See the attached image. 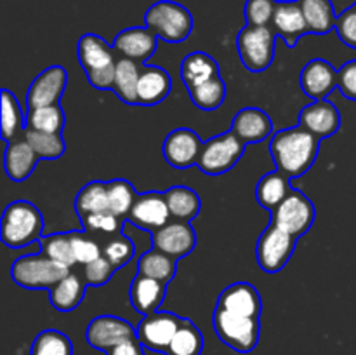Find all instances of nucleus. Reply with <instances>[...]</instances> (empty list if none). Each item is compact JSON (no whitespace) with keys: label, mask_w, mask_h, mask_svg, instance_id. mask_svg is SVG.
<instances>
[{"label":"nucleus","mask_w":356,"mask_h":355,"mask_svg":"<svg viewBox=\"0 0 356 355\" xmlns=\"http://www.w3.org/2000/svg\"><path fill=\"white\" fill-rule=\"evenodd\" d=\"M320 138L305 127H287L275 132L270 141V152L278 171L291 180L302 176L312 169L318 157Z\"/></svg>","instance_id":"f257e3e1"},{"label":"nucleus","mask_w":356,"mask_h":355,"mask_svg":"<svg viewBox=\"0 0 356 355\" xmlns=\"http://www.w3.org/2000/svg\"><path fill=\"white\" fill-rule=\"evenodd\" d=\"M0 237L10 249H23L44 237V216L31 202H10L3 211Z\"/></svg>","instance_id":"f03ea898"},{"label":"nucleus","mask_w":356,"mask_h":355,"mask_svg":"<svg viewBox=\"0 0 356 355\" xmlns=\"http://www.w3.org/2000/svg\"><path fill=\"white\" fill-rule=\"evenodd\" d=\"M76 54H79L80 66L86 72L90 86L101 90L113 87L115 70H117L118 61L115 59L113 45L108 44L99 35L86 33L80 37Z\"/></svg>","instance_id":"7ed1b4c3"},{"label":"nucleus","mask_w":356,"mask_h":355,"mask_svg":"<svg viewBox=\"0 0 356 355\" xmlns=\"http://www.w3.org/2000/svg\"><path fill=\"white\" fill-rule=\"evenodd\" d=\"M145 24L162 40L179 44L190 37L193 30V16L183 3L159 0L146 10Z\"/></svg>","instance_id":"20e7f679"},{"label":"nucleus","mask_w":356,"mask_h":355,"mask_svg":"<svg viewBox=\"0 0 356 355\" xmlns=\"http://www.w3.org/2000/svg\"><path fill=\"white\" fill-rule=\"evenodd\" d=\"M68 274V267L51 260L44 253L26 254L17 258L10 265V278L19 287L31 289V291H40V289L49 291Z\"/></svg>","instance_id":"39448f33"},{"label":"nucleus","mask_w":356,"mask_h":355,"mask_svg":"<svg viewBox=\"0 0 356 355\" xmlns=\"http://www.w3.org/2000/svg\"><path fill=\"white\" fill-rule=\"evenodd\" d=\"M212 322L219 340L238 354H250L259 343V317H245L216 308Z\"/></svg>","instance_id":"423d86ee"},{"label":"nucleus","mask_w":356,"mask_h":355,"mask_svg":"<svg viewBox=\"0 0 356 355\" xmlns=\"http://www.w3.org/2000/svg\"><path fill=\"white\" fill-rule=\"evenodd\" d=\"M275 30L270 26L242 28L236 38L240 59L249 72L259 73L271 66L275 58Z\"/></svg>","instance_id":"0eeeda50"},{"label":"nucleus","mask_w":356,"mask_h":355,"mask_svg":"<svg viewBox=\"0 0 356 355\" xmlns=\"http://www.w3.org/2000/svg\"><path fill=\"white\" fill-rule=\"evenodd\" d=\"M243 150L245 145L232 131L222 132L204 143L197 166L202 173L219 176L235 167V164L242 159Z\"/></svg>","instance_id":"6e6552de"},{"label":"nucleus","mask_w":356,"mask_h":355,"mask_svg":"<svg viewBox=\"0 0 356 355\" xmlns=\"http://www.w3.org/2000/svg\"><path fill=\"white\" fill-rule=\"evenodd\" d=\"M296 242H298L296 237H292L275 223H270V226L261 233L256 246V258L261 270L268 274L280 271L294 254Z\"/></svg>","instance_id":"1a4fd4ad"},{"label":"nucleus","mask_w":356,"mask_h":355,"mask_svg":"<svg viewBox=\"0 0 356 355\" xmlns=\"http://www.w3.org/2000/svg\"><path fill=\"white\" fill-rule=\"evenodd\" d=\"M315 205L313 202L298 188H292L291 194L285 197V200L278 205L275 211H271V223L280 226L292 237L299 239L312 228L315 221Z\"/></svg>","instance_id":"9d476101"},{"label":"nucleus","mask_w":356,"mask_h":355,"mask_svg":"<svg viewBox=\"0 0 356 355\" xmlns=\"http://www.w3.org/2000/svg\"><path fill=\"white\" fill-rule=\"evenodd\" d=\"M183 320V317L172 312H155L145 315L139 326L136 327L138 340L148 350L165 354Z\"/></svg>","instance_id":"9b49d317"},{"label":"nucleus","mask_w":356,"mask_h":355,"mask_svg":"<svg viewBox=\"0 0 356 355\" xmlns=\"http://www.w3.org/2000/svg\"><path fill=\"white\" fill-rule=\"evenodd\" d=\"M86 338L87 343L92 348L108 352L124 341L136 340L138 333H136L134 326L125 319L115 315H99L90 320L86 331Z\"/></svg>","instance_id":"f8f14e48"},{"label":"nucleus","mask_w":356,"mask_h":355,"mask_svg":"<svg viewBox=\"0 0 356 355\" xmlns=\"http://www.w3.org/2000/svg\"><path fill=\"white\" fill-rule=\"evenodd\" d=\"M202 146L204 143L193 129L179 127L169 132V136L163 139L162 153L170 167L188 169L191 166H197Z\"/></svg>","instance_id":"ddd939ff"},{"label":"nucleus","mask_w":356,"mask_h":355,"mask_svg":"<svg viewBox=\"0 0 356 355\" xmlns=\"http://www.w3.org/2000/svg\"><path fill=\"white\" fill-rule=\"evenodd\" d=\"M66 82H68V73L59 65L49 66L44 72L38 73L31 86L28 87V110L59 104V100L66 89Z\"/></svg>","instance_id":"4468645a"},{"label":"nucleus","mask_w":356,"mask_h":355,"mask_svg":"<svg viewBox=\"0 0 356 355\" xmlns=\"http://www.w3.org/2000/svg\"><path fill=\"white\" fill-rule=\"evenodd\" d=\"M152 242L155 249L179 260L197 247V233L190 223L176 219L152 232Z\"/></svg>","instance_id":"2eb2a0df"},{"label":"nucleus","mask_w":356,"mask_h":355,"mask_svg":"<svg viewBox=\"0 0 356 355\" xmlns=\"http://www.w3.org/2000/svg\"><path fill=\"white\" fill-rule=\"evenodd\" d=\"M170 218L172 216H170L163 191H146L139 195L127 216L129 223L138 228L149 230V232L165 226Z\"/></svg>","instance_id":"dca6fc26"},{"label":"nucleus","mask_w":356,"mask_h":355,"mask_svg":"<svg viewBox=\"0 0 356 355\" xmlns=\"http://www.w3.org/2000/svg\"><path fill=\"white\" fill-rule=\"evenodd\" d=\"M156 45H159V37L146 26L125 28L113 40V49L117 54L132 59L139 65H145L146 59L155 54Z\"/></svg>","instance_id":"f3484780"},{"label":"nucleus","mask_w":356,"mask_h":355,"mask_svg":"<svg viewBox=\"0 0 356 355\" xmlns=\"http://www.w3.org/2000/svg\"><path fill=\"white\" fill-rule=\"evenodd\" d=\"M299 125L306 131L313 132L316 138H330L341 127V113L329 100L313 101L299 113Z\"/></svg>","instance_id":"a211bd4d"},{"label":"nucleus","mask_w":356,"mask_h":355,"mask_svg":"<svg viewBox=\"0 0 356 355\" xmlns=\"http://www.w3.org/2000/svg\"><path fill=\"white\" fill-rule=\"evenodd\" d=\"M273 30L289 47H296L302 35L309 33L308 23L305 19L298 0H280L273 14Z\"/></svg>","instance_id":"6ab92c4d"},{"label":"nucleus","mask_w":356,"mask_h":355,"mask_svg":"<svg viewBox=\"0 0 356 355\" xmlns=\"http://www.w3.org/2000/svg\"><path fill=\"white\" fill-rule=\"evenodd\" d=\"M216 308L245 317H261L263 301H261L257 289L250 282H235V284L222 289Z\"/></svg>","instance_id":"aec40b11"},{"label":"nucleus","mask_w":356,"mask_h":355,"mask_svg":"<svg viewBox=\"0 0 356 355\" xmlns=\"http://www.w3.org/2000/svg\"><path fill=\"white\" fill-rule=\"evenodd\" d=\"M229 131L243 143H259L270 138L273 132V122H271L270 115L264 110L256 106L242 108L238 113L233 118V124Z\"/></svg>","instance_id":"412c9836"},{"label":"nucleus","mask_w":356,"mask_h":355,"mask_svg":"<svg viewBox=\"0 0 356 355\" xmlns=\"http://www.w3.org/2000/svg\"><path fill=\"white\" fill-rule=\"evenodd\" d=\"M299 82L306 96L315 101L327 100L334 87H337V72L329 61L315 58L302 68Z\"/></svg>","instance_id":"4be33fe9"},{"label":"nucleus","mask_w":356,"mask_h":355,"mask_svg":"<svg viewBox=\"0 0 356 355\" xmlns=\"http://www.w3.org/2000/svg\"><path fill=\"white\" fill-rule=\"evenodd\" d=\"M165 292L167 284L141 274L136 275L134 281L131 282V289H129L132 306L143 317L159 312L160 305L165 298Z\"/></svg>","instance_id":"5701e85b"},{"label":"nucleus","mask_w":356,"mask_h":355,"mask_svg":"<svg viewBox=\"0 0 356 355\" xmlns=\"http://www.w3.org/2000/svg\"><path fill=\"white\" fill-rule=\"evenodd\" d=\"M172 89V79L160 66H143L138 84V103L153 106L165 100Z\"/></svg>","instance_id":"b1692460"},{"label":"nucleus","mask_w":356,"mask_h":355,"mask_svg":"<svg viewBox=\"0 0 356 355\" xmlns=\"http://www.w3.org/2000/svg\"><path fill=\"white\" fill-rule=\"evenodd\" d=\"M40 157L35 153L30 143L26 139H14L7 145L6 157H3V167L10 181H24L31 176L35 166H37Z\"/></svg>","instance_id":"393cba45"},{"label":"nucleus","mask_w":356,"mask_h":355,"mask_svg":"<svg viewBox=\"0 0 356 355\" xmlns=\"http://www.w3.org/2000/svg\"><path fill=\"white\" fill-rule=\"evenodd\" d=\"M214 77H219V66L207 52H191L181 63V79L188 90L202 86Z\"/></svg>","instance_id":"a878e982"},{"label":"nucleus","mask_w":356,"mask_h":355,"mask_svg":"<svg viewBox=\"0 0 356 355\" xmlns=\"http://www.w3.org/2000/svg\"><path fill=\"white\" fill-rule=\"evenodd\" d=\"M291 178L282 173V171L277 169L273 173L264 174L256 187L257 204L261 207L275 211L285 200V197L291 194Z\"/></svg>","instance_id":"bb28decb"},{"label":"nucleus","mask_w":356,"mask_h":355,"mask_svg":"<svg viewBox=\"0 0 356 355\" xmlns=\"http://www.w3.org/2000/svg\"><path fill=\"white\" fill-rule=\"evenodd\" d=\"M86 281L79 277V275L68 274L63 281L52 289H49V298H51V305L59 312H72L75 310L80 303L86 298Z\"/></svg>","instance_id":"cd10ccee"},{"label":"nucleus","mask_w":356,"mask_h":355,"mask_svg":"<svg viewBox=\"0 0 356 355\" xmlns=\"http://www.w3.org/2000/svg\"><path fill=\"white\" fill-rule=\"evenodd\" d=\"M143 65L132 61L129 58H122L117 61V70H115L113 87L118 97L127 104H139L138 103V84L141 77Z\"/></svg>","instance_id":"c85d7f7f"},{"label":"nucleus","mask_w":356,"mask_h":355,"mask_svg":"<svg viewBox=\"0 0 356 355\" xmlns=\"http://www.w3.org/2000/svg\"><path fill=\"white\" fill-rule=\"evenodd\" d=\"M309 33L325 35L336 28L337 14L330 0H298Z\"/></svg>","instance_id":"c756f323"},{"label":"nucleus","mask_w":356,"mask_h":355,"mask_svg":"<svg viewBox=\"0 0 356 355\" xmlns=\"http://www.w3.org/2000/svg\"><path fill=\"white\" fill-rule=\"evenodd\" d=\"M165 195L167 205H169L170 216L177 221H188L195 219L202 209V200L195 190L188 187H172L167 191Z\"/></svg>","instance_id":"7c9ffc66"},{"label":"nucleus","mask_w":356,"mask_h":355,"mask_svg":"<svg viewBox=\"0 0 356 355\" xmlns=\"http://www.w3.org/2000/svg\"><path fill=\"white\" fill-rule=\"evenodd\" d=\"M176 270V258L169 256V254L162 253L155 247L146 251L138 258V274L155 278V281L163 282V284H169L172 281Z\"/></svg>","instance_id":"2f4dec72"},{"label":"nucleus","mask_w":356,"mask_h":355,"mask_svg":"<svg viewBox=\"0 0 356 355\" xmlns=\"http://www.w3.org/2000/svg\"><path fill=\"white\" fill-rule=\"evenodd\" d=\"M75 211L80 219L87 218L90 214H97V212L110 211L108 183H103V181H90V183H87L76 195Z\"/></svg>","instance_id":"473e14b6"},{"label":"nucleus","mask_w":356,"mask_h":355,"mask_svg":"<svg viewBox=\"0 0 356 355\" xmlns=\"http://www.w3.org/2000/svg\"><path fill=\"white\" fill-rule=\"evenodd\" d=\"M202 350H204L202 331L190 319H184L177 333L174 334L165 355H202Z\"/></svg>","instance_id":"72a5a7b5"},{"label":"nucleus","mask_w":356,"mask_h":355,"mask_svg":"<svg viewBox=\"0 0 356 355\" xmlns=\"http://www.w3.org/2000/svg\"><path fill=\"white\" fill-rule=\"evenodd\" d=\"M23 110L19 106V101L16 100L10 90H2V110H0V129H2L3 141H14L21 131H24Z\"/></svg>","instance_id":"f704fd0d"},{"label":"nucleus","mask_w":356,"mask_h":355,"mask_svg":"<svg viewBox=\"0 0 356 355\" xmlns=\"http://www.w3.org/2000/svg\"><path fill=\"white\" fill-rule=\"evenodd\" d=\"M23 138L30 143L31 148L35 150V153H37L40 159L45 160L59 159L66 150L63 136L54 134V132H42L30 127H24Z\"/></svg>","instance_id":"c9c22d12"},{"label":"nucleus","mask_w":356,"mask_h":355,"mask_svg":"<svg viewBox=\"0 0 356 355\" xmlns=\"http://www.w3.org/2000/svg\"><path fill=\"white\" fill-rule=\"evenodd\" d=\"M190 93L191 101L195 106L200 108L204 111H214L225 103L226 100V84L221 79V75L214 77V79L207 80L202 86L195 87V89L188 90Z\"/></svg>","instance_id":"e433bc0d"},{"label":"nucleus","mask_w":356,"mask_h":355,"mask_svg":"<svg viewBox=\"0 0 356 355\" xmlns=\"http://www.w3.org/2000/svg\"><path fill=\"white\" fill-rule=\"evenodd\" d=\"M24 127H30L42 132L61 134L63 127H65V111H63V108L59 104L28 110Z\"/></svg>","instance_id":"4c0bfd02"},{"label":"nucleus","mask_w":356,"mask_h":355,"mask_svg":"<svg viewBox=\"0 0 356 355\" xmlns=\"http://www.w3.org/2000/svg\"><path fill=\"white\" fill-rule=\"evenodd\" d=\"M139 194L136 191L134 184L127 180L108 181V202L110 211L118 218H127L132 205L138 200Z\"/></svg>","instance_id":"58836bf2"},{"label":"nucleus","mask_w":356,"mask_h":355,"mask_svg":"<svg viewBox=\"0 0 356 355\" xmlns=\"http://www.w3.org/2000/svg\"><path fill=\"white\" fill-rule=\"evenodd\" d=\"M30 355H73V343L58 329H45L31 343Z\"/></svg>","instance_id":"ea45409f"},{"label":"nucleus","mask_w":356,"mask_h":355,"mask_svg":"<svg viewBox=\"0 0 356 355\" xmlns=\"http://www.w3.org/2000/svg\"><path fill=\"white\" fill-rule=\"evenodd\" d=\"M40 253L65 267H73L76 263L73 256L72 237L70 233H54V235H45L40 240Z\"/></svg>","instance_id":"a19ab883"},{"label":"nucleus","mask_w":356,"mask_h":355,"mask_svg":"<svg viewBox=\"0 0 356 355\" xmlns=\"http://www.w3.org/2000/svg\"><path fill=\"white\" fill-rule=\"evenodd\" d=\"M136 247L132 240L125 235H115L111 240H108L106 246L103 247V256L113 265L115 268H122L134 258Z\"/></svg>","instance_id":"79ce46f5"},{"label":"nucleus","mask_w":356,"mask_h":355,"mask_svg":"<svg viewBox=\"0 0 356 355\" xmlns=\"http://www.w3.org/2000/svg\"><path fill=\"white\" fill-rule=\"evenodd\" d=\"M277 3V0H247L245 9H243L247 24H250V26H270Z\"/></svg>","instance_id":"37998d69"},{"label":"nucleus","mask_w":356,"mask_h":355,"mask_svg":"<svg viewBox=\"0 0 356 355\" xmlns=\"http://www.w3.org/2000/svg\"><path fill=\"white\" fill-rule=\"evenodd\" d=\"M72 237V247H73V256L75 261L80 265H87L90 261L97 260L99 256H103L97 242H94L90 237H87L82 232H70Z\"/></svg>","instance_id":"c03bdc74"},{"label":"nucleus","mask_w":356,"mask_h":355,"mask_svg":"<svg viewBox=\"0 0 356 355\" xmlns=\"http://www.w3.org/2000/svg\"><path fill=\"white\" fill-rule=\"evenodd\" d=\"M86 232H104V233H118L122 230V219L111 211L97 212L87 218L80 219Z\"/></svg>","instance_id":"a18cd8bd"},{"label":"nucleus","mask_w":356,"mask_h":355,"mask_svg":"<svg viewBox=\"0 0 356 355\" xmlns=\"http://www.w3.org/2000/svg\"><path fill=\"white\" fill-rule=\"evenodd\" d=\"M117 268L110 263L104 256L83 265V281L87 285H104L111 277H113Z\"/></svg>","instance_id":"49530a36"},{"label":"nucleus","mask_w":356,"mask_h":355,"mask_svg":"<svg viewBox=\"0 0 356 355\" xmlns=\"http://www.w3.org/2000/svg\"><path fill=\"white\" fill-rule=\"evenodd\" d=\"M336 31L344 44L356 49V6L355 3L337 16Z\"/></svg>","instance_id":"de8ad7c7"},{"label":"nucleus","mask_w":356,"mask_h":355,"mask_svg":"<svg viewBox=\"0 0 356 355\" xmlns=\"http://www.w3.org/2000/svg\"><path fill=\"white\" fill-rule=\"evenodd\" d=\"M337 87L344 97L356 101V59L344 63L337 72Z\"/></svg>","instance_id":"09e8293b"},{"label":"nucleus","mask_w":356,"mask_h":355,"mask_svg":"<svg viewBox=\"0 0 356 355\" xmlns=\"http://www.w3.org/2000/svg\"><path fill=\"white\" fill-rule=\"evenodd\" d=\"M106 355H145V347H143L141 341L136 338V340H129L117 345V347H113L111 350H108Z\"/></svg>","instance_id":"8fccbe9b"},{"label":"nucleus","mask_w":356,"mask_h":355,"mask_svg":"<svg viewBox=\"0 0 356 355\" xmlns=\"http://www.w3.org/2000/svg\"><path fill=\"white\" fill-rule=\"evenodd\" d=\"M355 6H356V2H355Z\"/></svg>","instance_id":"3c124183"}]
</instances>
